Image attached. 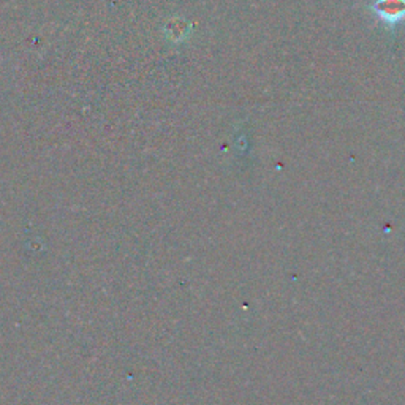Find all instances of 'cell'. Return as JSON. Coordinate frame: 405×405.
Returning a JSON list of instances; mask_svg holds the SVG:
<instances>
[{
	"instance_id": "1",
	"label": "cell",
	"mask_w": 405,
	"mask_h": 405,
	"mask_svg": "<svg viewBox=\"0 0 405 405\" xmlns=\"http://www.w3.org/2000/svg\"><path fill=\"white\" fill-rule=\"evenodd\" d=\"M369 10L388 27L405 21V0H374Z\"/></svg>"
}]
</instances>
